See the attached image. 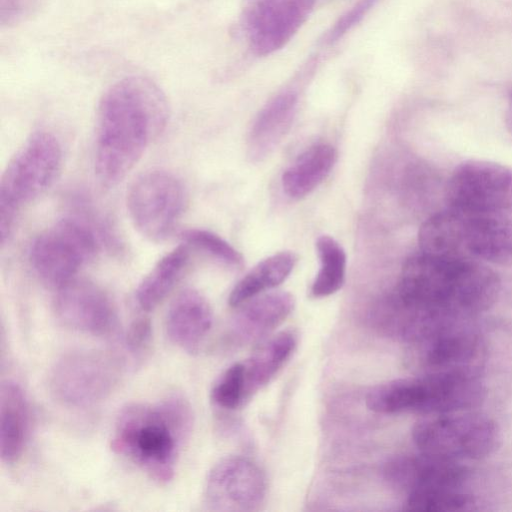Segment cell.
Here are the masks:
<instances>
[{"label": "cell", "mask_w": 512, "mask_h": 512, "mask_svg": "<svg viewBox=\"0 0 512 512\" xmlns=\"http://www.w3.org/2000/svg\"><path fill=\"white\" fill-rule=\"evenodd\" d=\"M388 479L407 493L461 488L470 471L461 461L422 452L399 457L387 466Z\"/></svg>", "instance_id": "obj_15"}, {"label": "cell", "mask_w": 512, "mask_h": 512, "mask_svg": "<svg viewBox=\"0 0 512 512\" xmlns=\"http://www.w3.org/2000/svg\"><path fill=\"white\" fill-rule=\"evenodd\" d=\"M213 325L206 298L197 290L185 289L171 302L165 329L171 343L194 354L199 351Z\"/></svg>", "instance_id": "obj_18"}, {"label": "cell", "mask_w": 512, "mask_h": 512, "mask_svg": "<svg viewBox=\"0 0 512 512\" xmlns=\"http://www.w3.org/2000/svg\"><path fill=\"white\" fill-rule=\"evenodd\" d=\"M33 5L34 0H1V22L13 23L22 19Z\"/></svg>", "instance_id": "obj_31"}, {"label": "cell", "mask_w": 512, "mask_h": 512, "mask_svg": "<svg viewBox=\"0 0 512 512\" xmlns=\"http://www.w3.org/2000/svg\"><path fill=\"white\" fill-rule=\"evenodd\" d=\"M507 124L512 130V95L509 102L508 110H507Z\"/></svg>", "instance_id": "obj_32"}, {"label": "cell", "mask_w": 512, "mask_h": 512, "mask_svg": "<svg viewBox=\"0 0 512 512\" xmlns=\"http://www.w3.org/2000/svg\"><path fill=\"white\" fill-rule=\"evenodd\" d=\"M475 500L461 488H442L408 493L406 509L413 512H455L472 509Z\"/></svg>", "instance_id": "obj_26"}, {"label": "cell", "mask_w": 512, "mask_h": 512, "mask_svg": "<svg viewBox=\"0 0 512 512\" xmlns=\"http://www.w3.org/2000/svg\"><path fill=\"white\" fill-rule=\"evenodd\" d=\"M297 344L292 331H281L262 340L243 363L246 399L266 386L291 357Z\"/></svg>", "instance_id": "obj_21"}, {"label": "cell", "mask_w": 512, "mask_h": 512, "mask_svg": "<svg viewBox=\"0 0 512 512\" xmlns=\"http://www.w3.org/2000/svg\"><path fill=\"white\" fill-rule=\"evenodd\" d=\"M412 345L421 374L482 375L486 342L469 321L443 328Z\"/></svg>", "instance_id": "obj_10"}, {"label": "cell", "mask_w": 512, "mask_h": 512, "mask_svg": "<svg viewBox=\"0 0 512 512\" xmlns=\"http://www.w3.org/2000/svg\"><path fill=\"white\" fill-rule=\"evenodd\" d=\"M112 355L76 350L58 358L50 369L48 388L62 406L89 409L107 399L119 383L121 369Z\"/></svg>", "instance_id": "obj_7"}, {"label": "cell", "mask_w": 512, "mask_h": 512, "mask_svg": "<svg viewBox=\"0 0 512 512\" xmlns=\"http://www.w3.org/2000/svg\"><path fill=\"white\" fill-rule=\"evenodd\" d=\"M182 241L225 265L239 267L243 264L242 255L219 235L205 230L191 228L180 233Z\"/></svg>", "instance_id": "obj_27"}, {"label": "cell", "mask_w": 512, "mask_h": 512, "mask_svg": "<svg viewBox=\"0 0 512 512\" xmlns=\"http://www.w3.org/2000/svg\"><path fill=\"white\" fill-rule=\"evenodd\" d=\"M297 103L295 92L284 91L260 110L247 141L248 157L251 161H262L279 144L292 125Z\"/></svg>", "instance_id": "obj_19"}, {"label": "cell", "mask_w": 512, "mask_h": 512, "mask_svg": "<svg viewBox=\"0 0 512 512\" xmlns=\"http://www.w3.org/2000/svg\"><path fill=\"white\" fill-rule=\"evenodd\" d=\"M499 290L497 274L478 260L420 252L404 263L396 297L449 319L471 320L495 303Z\"/></svg>", "instance_id": "obj_2"}, {"label": "cell", "mask_w": 512, "mask_h": 512, "mask_svg": "<svg viewBox=\"0 0 512 512\" xmlns=\"http://www.w3.org/2000/svg\"><path fill=\"white\" fill-rule=\"evenodd\" d=\"M412 439L422 452L462 462L489 456L500 434L493 419L466 410L426 416L414 425Z\"/></svg>", "instance_id": "obj_6"}, {"label": "cell", "mask_w": 512, "mask_h": 512, "mask_svg": "<svg viewBox=\"0 0 512 512\" xmlns=\"http://www.w3.org/2000/svg\"><path fill=\"white\" fill-rule=\"evenodd\" d=\"M317 0H250L244 30L251 51L267 56L283 48L298 32Z\"/></svg>", "instance_id": "obj_13"}, {"label": "cell", "mask_w": 512, "mask_h": 512, "mask_svg": "<svg viewBox=\"0 0 512 512\" xmlns=\"http://www.w3.org/2000/svg\"><path fill=\"white\" fill-rule=\"evenodd\" d=\"M266 492V477L260 467L246 457L232 455L211 468L203 497L212 511L249 512L260 508Z\"/></svg>", "instance_id": "obj_12"}, {"label": "cell", "mask_w": 512, "mask_h": 512, "mask_svg": "<svg viewBox=\"0 0 512 512\" xmlns=\"http://www.w3.org/2000/svg\"><path fill=\"white\" fill-rule=\"evenodd\" d=\"M54 313L64 326L83 333L102 335L115 324L111 299L96 284L77 278L57 288Z\"/></svg>", "instance_id": "obj_14"}, {"label": "cell", "mask_w": 512, "mask_h": 512, "mask_svg": "<svg viewBox=\"0 0 512 512\" xmlns=\"http://www.w3.org/2000/svg\"><path fill=\"white\" fill-rule=\"evenodd\" d=\"M192 424L191 406L182 396H169L156 403H132L116 418L111 447L154 481L167 483L174 476Z\"/></svg>", "instance_id": "obj_3"}, {"label": "cell", "mask_w": 512, "mask_h": 512, "mask_svg": "<svg viewBox=\"0 0 512 512\" xmlns=\"http://www.w3.org/2000/svg\"><path fill=\"white\" fill-rule=\"evenodd\" d=\"M62 163L58 138L47 130L29 136L11 157L0 181V235L9 239L21 209L54 182Z\"/></svg>", "instance_id": "obj_5"}, {"label": "cell", "mask_w": 512, "mask_h": 512, "mask_svg": "<svg viewBox=\"0 0 512 512\" xmlns=\"http://www.w3.org/2000/svg\"><path fill=\"white\" fill-rule=\"evenodd\" d=\"M485 397L481 377L420 374L381 383L366 395L376 413H417L426 416L473 410Z\"/></svg>", "instance_id": "obj_4"}, {"label": "cell", "mask_w": 512, "mask_h": 512, "mask_svg": "<svg viewBox=\"0 0 512 512\" xmlns=\"http://www.w3.org/2000/svg\"><path fill=\"white\" fill-rule=\"evenodd\" d=\"M316 249L320 267L312 283L311 294L315 298H323L334 294L344 284L346 254L342 246L328 235L317 239Z\"/></svg>", "instance_id": "obj_25"}, {"label": "cell", "mask_w": 512, "mask_h": 512, "mask_svg": "<svg viewBox=\"0 0 512 512\" xmlns=\"http://www.w3.org/2000/svg\"><path fill=\"white\" fill-rule=\"evenodd\" d=\"M29 427V407L21 386L11 380L0 389V455L5 463L21 456Z\"/></svg>", "instance_id": "obj_20"}, {"label": "cell", "mask_w": 512, "mask_h": 512, "mask_svg": "<svg viewBox=\"0 0 512 512\" xmlns=\"http://www.w3.org/2000/svg\"><path fill=\"white\" fill-rule=\"evenodd\" d=\"M239 307L230 327L232 339L241 345L260 343L291 314L294 298L285 291L262 293Z\"/></svg>", "instance_id": "obj_17"}, {"label": "cell", "mask_w": 512, "mask_h": 512, "mask_svg": "<svg viewBox=\"0 0 512 512\" xmlns=\"http://www.w3.org/2000/svg\"><path fill=\"white\" fill-rule=\"evenodd\" d=\"M462 212L463 244L466 256L472 260L498 265L512 263V219L510 216Z\"/></svg>", "instance_id": "obj_16"}, {"label": "cell", "mask_w": 512, "mask_h": 512, "mask_svg": "<svg viewBox=\"0 0 512 512\" xmlns=\"http://www.w3.org/2000/svg\"><path fill=\"white\" fill-rule=\"evenodd\" d=\"M448 207L474 213L512 214V168L469 160L453 171L446 187Z\"/></svg>", "instance_id": "obj_11"}, {"label": "cell", "mask_w": 512, "mask_h": 512, "mask_svg": "<svg viewBox=\"0 0 512 512\" xmlns=\"http://www.w3.org/2000/svg\"><path fill=\"white\" fill-rule=\"evenodd\" d=\"M152 337L151 323L146 318L136 319L128 328L126 344L131 352L142 353L147 349Z\"/></svg>", "instance_id": "obj_30"}, {"label": "cell", "mask_w": 512, "mask_h": 512, "mask_svg": "<svg viewBox=\"0 0 512 512\" xmlns=\"http://www.w3.org/2000/svg\"><path fill=\"white\" fill-rule=\"evenodd\" d=\"M336 158L337 152L332 145L317 144L309 147L284 171L283 191L293 199L310 194L328 176Z\"/></svg>", "instance_id": "obj_22"}, {"label": "cell", "mask_w": 512, "mask_h": 512, "mask_svg": "<svg viewBox=\"0 0 512 512\" xmlns=\"http://www.w3.org/2000/svg\"><path fill=\"white\" fill-rule=\"evenodd\" d=\"M377 2L378 0H357L329 29L325 42L333 44L344 37L365 18Z\"/></svg>", "instance_id": "obj_29"}, {"label": "cell", "mask_w": 512, "mask_h": 512, "mask_svg": "<svg viewBox=\"0 0 512 512\" xmlns=\"http://www.w3.org/2000/svg\"><path fill=\"white\" fill-rule=\"evenodd\" d=\"M96 249V237L85 223L63 218L35 237L29 261L42 281L59 288L76 278Z\"/></svg>", "instance_id": "obj_8"}, {"label": "cell", "mask_w": 512, "mask_h": 512, "mask_svg": "<svg viewBox=\"0 0 512 512\" xmlns=\"http://www.w3.org/2000/svg\"><path fill=\"white\" fill-rule=\"evenodd\" d=\"M185 204L182 182L165 170L142 173L127 192V209L134 227L154 242L163 241L172 234Z\"/></svg>", "instance_id": "obj_9"}, {"label": "cell", "mask_w": 512, "mask_h": 512, "mask_svg": "<svg viewBox=\"0 0 512 512\" xmlns=\"http://www.w3.org/2000/svg\"><path fill=\"white\" fill-rule=\"evenodd\" d=\"M211 399L227 410L238 408L246 400L243 363H235L221 374L211 390Z\"/></svg>", "instance_id": "obj_28"}, {"label": "cell", "mask_w": 512, "mask_h": 512, "mask_svg": "<svg viewBox=\"0 0 512 512\" xmlns=\"http://www.w3.org/2000/svg\"><path fill=\"white\" fill-rule=\"evenodd\" d=\"M188 261L187 245L178 246L160 258L136 289L139 307L144 311L156 308L181 278Z\"/></svg>", "instance_id": "obj_23"}, {"label": "cell", "mask_w": 512, "mask_h": 512, "mask_svg": "<svg viewBox=\"0 0 512 512\" xmlns=\"http://www.w3.org/2000/svg\"><path fill=\"white\" fill-rule=\"evenodd\" d=\"M297 256L291 251L273 254L254 266L232 289L229 305L239 307L249 299L284 282L292 272Z\"/></svg>", "instance_id": "obj_24"}, {"label": "cell", "mask_w": 512, "mask_h": 512, "mask_svg": "<svg viewBox=\"0 0 512 512\" xmlns=\"http://www.w3.org/2000/svg\"><path fill=\"white\" fill-rule=\"evenodd\" d=\"M168 105L150 79L125 77L103 94L98 106L95 172L106 187L118 184L166 125Z\"/></svg>", "instance_id": "obj_1"}]
</instances>
